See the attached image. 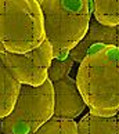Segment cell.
Masks as SVG:
<instances>
[{
  "mask_svg": "<svg viewBox=\"0 0 119 134\" xmlns=\"http://www.w3.org/2000/svg\"><path fill=\"white\" fill-rule=\"evenodd\" d=\"M75 80L91 113L116 115L119 112V46H93L80 62Z\"/></svg>",
  "mask_w": 119,
  "mask_h": 134,
  "instance_id": "6da1fadb",
  "label": "cell"
},
{
  "mask_svg": "<svg viewBox=\"0 0 119 134\" xmlns=\"http://www.w3.org/2000/svg\"><path fill=\"white\" fill-rule=\"evenodd\" d=\"M39 3L44 35L53 47V58L64 59L89 29L90 0H39Z\"/></svg>",
  "mask_w": 119,
  "mask_h": 134,
  "instance_id": "7a4b0ae2",
  "label": "cell"
},
{
  "mask_svg": "<svg viewBox=\"0 0 119 134\" xmlns=\"http://www.w3.org/2000/svg\"><path fill=\"white\" fill-rule=\"evenodd\" d=\"M39 0H0V53H26L44 42Z\"/></svg>",
  "mask_w": 119,
  "mask_h": 134,
  "instance_id": "3957f363",
  "label": "cell"
},
{
  "mask_svg": "<svg viewBox=\"0 0 119 134\" xmlns=\"http://www.w3.org/2000/svg\"><path fill=\"white\" fill-rule=\"evenodd\" d=\"M54 112V88L48 80L40 86L21 84L18 98L10 115L0 122L3 134H33Z\"/></svg>",
  "mask_w": 119,
  "mask_h": 134,
  "instance_id": "277c9868",
  "label": "cell"
},
{
  "mask_svg": "<svg viewBox=\"0 0 119 134\" xmlns=\"http://www.w3.org/2000/svg\"><path fill=\"white\" fill-rule=\"evenodd\" d=\"M3 64L21 84L40 86L47 80L48 66L53 59V47L47 39L26 53H0Z\"/></svg>",
  "mask_w": 119,
  "mask_h": 134,
  "instance_id": "5b68a950",
  "label": "cell"
},
{
  "mask_svg": "<svg viewBox=\"0 0 119 134\" xmlns=\"http://www.w3.org/2000/svg\"><path fill=\"white\" fill-rule=\"evenodd\" d=\"M54 88V112L53 118L75 119L85 111L86 102L78 88L76 80L65 76L53 83Z\"/></svg>",
  "mask_w": 119,
  "mask_h": 134,
  "instance_id": "8992f818",
  "label": "cell"
},
{
  "mask_svg": "<svg viewBox=\"0 0 119 134\" xmlns=\"http://www.w3.org/2000/svg\"><path fill=\"white\" fill-rule=\"evenodd\" d=\"M96 44H113L119 46V25L118 26H107L102 25L91 15L89 29L85 37L79 42L75 47L69 51L68 55L73 58L75 62L80 64L86 57L87 51Z\"/></svg>",
  "mask_w": 119,
  "mask_h": 134,
  "instance_id": "52a82bcc",
  "label": "cell"
},
{
  "mask_svg": "<svg viewBox=\"0 0 119 134\" xmlns=\"http://www.w3.org/2000/svg\"><path fill=\"white\" fill-rule=\"evenodd\" d=\"M21 83H19L0 58V119L6 118L13 111L18 98Z\"/></svg>",
  "mask_w": 119,
  "mask_h": 134,
  "instance_id": "ba28073f",
  "label": "cell"
},
{
  "mask_svg": "<svg viewBox=\"0 0 119 134\" xmlns=\"http://www.w3.org/2000/svg\"><path fill=\"white\" fill-rule=\"evenodd\" d=\"M78 125V134H119V119L113 116H100L89 112Z\"/></svg>",
  "mask_w": 119,
  "mask_h": 134,
  "instance_id": "9c48e42d",
  "label": "cell"
},
{
  "mask_svg": "<svg viewBox=\"0 0 119 134\" xmlns=\"http://www.w3.org/2000/svg\"><path fill=\"white\" fill-rule=\"evenodd\" d=\"M90 11L102 25H119V0H90Z\"/></svg>",
  "mask_w": 119,
  "mask_h": 134,
  "instance_id": "30bf717a",
  "label": "cell"
},
{
  "mask_svg": "<svg viewBox=\"0 0 119 134\" xmlns=\"http://www.w3.org/2000/svg\"><path fill=\"white\" fill-rule=\"evenodd\" d=\"M33 134H78V125L73 119L50 118Z\"/></svg>",
  "mask_w": 119,
  "mask_h": 134,
  "instance_id": "8fae6325",
  "label": "cell"
},
{
  "mask_svg": "<svg viewBox=\"0 0 119 134\" xmlns=\"http://www.w3.org/2000/svg\"><path fill=\"white\" fill-rule=\"evenodd\" d=\"M73 58L72 57H65L64 59H58V58H53L51 64L48 66V73L47 77L51 83L59 80V79L68 76V73L71 72L72 65H73Z\"/></svg>",
  "mask_w": 119,
  "mask_h": 134,
  "instance_id": "7c38bea8",
  "label": "cell"
},
{
  "mask_svg": "<svg viewBox=\"0 0 119 134\" xmlns=\"http://www.w3.org/2000/svg\"><path fill=\"white\" fill-rule=\"evenodd\" d=\"M116 116H118V119H119V112H118V113H116Z\"/></svg>",
  "mask_w": 119,
  "mask_h": 134,
  "instance_id": "4fadbf2b",
  "label": "cell"
},
{
  "mask_svg": "<svg viewBox=\"0 0 119 134\" xmlns=\"http://www.w3.org/2000/svg\"><path fill=\"white\" fill-rule=\"evenodd\" d=\"M0 134H3V133H0Z\"/></svg>",
  "mask_w": 119,
  "mask_h": 134,
  "instance_id": "5bb4252c",
  "label": "cell"
}]
</instances>
